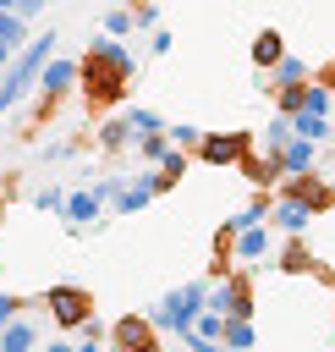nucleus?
Returning <instances> with one entry per match:
<instances>
[{
  "label": "nucleus",
  "mask_w": 335,
  "mask_h": 352,
  "mask_svg": "<svg viewBox=\"0 0 335 352\" xmlns=\"http://www.w3.org/2000/svg\"><path fill=\"white\" fill-rule=\"evenodd\" d=\"M280 270H286V275H313V270H319V258H313V253L291 236V242L280 248Z\"/></svg>",
  "instance_id": "21"
},
{
  "label": "nucleus",
  "mask_w": 335,
  "mask_h": 352,
  "mask_svg": "<svg viewBox=\"0 0 335 352\" xmlns=\"http://www.w3.org/2000/svg\"><path fill=\"white\" fill-rule=\"evenodd\" d=\"M77 341H82V346H93V341H104V324H99V319L88 314V319L77 324Z\"/></svg>",
  "instance_id": "31"
},
{
  "label": "nucleus",
  "mask_w": 335,
  "mask_h": 352,
  "mask_svg": "<svg viewBox=\"0 0 335 352\" xmlns=\"http://www.w3.org/2000/svg\"><path fill=\"white\" fill-rule=\"evenodd\" d=\"M126 143H137V132H132V121H126V116H115V121H104V126H99V148H110V154H115V148H126Z\"/></svg>",
  "instance_id": "22"
},
{
  "label": "nucleus",
  "mask_w": 335,
  "mask_h": 352,
  "mask_svg": "<svg viewBox=\"0 0 335 352\" xmlns=\"http://www.w3.org/2000/svg\"><path fill=\"white\" fill-rule=\"evenodd\" d=\"M280 55H286V38H280L275 28H258V38H253V66H258V72H269Z\"/></svg>",
  "instance_id": "16"
},
{
  "label": "nucleus",
  "mask_w": 335,
  "mask_h": 352,
  "mask_svg": "<svg viewBox=\"0 0 335 352\" xmlns=\"http://www.w3.org/2000/svg\"><path fill=\"white\" fill-rule=\"evenodd\" d=\"M280 192H291V198H302L313 214H324V209H335V187L330 182H319L313 170H291V176H280Z\"/></svg>",
  "instance_id": "8"
},
{
  "label": "nucleus",
  "mask_w": 335,
  "mask_h": 352,
  "mask_svg": "<svg viewBox=\"0 0 335 352\" xmlns=\"http://www.w3.org/2000/svg\"><path fill=\"white\" fill-rule=\"evenodd\" d=\"M22 308H27V302H22V297H5V292H0V324H11V319H16V314H22Z\"/></svg>",
  "instance_id": "36"
},
{
  "label": "nucleus",
  "mask_w": 335,
  "mask_h": 352,
  "mask_svg": "<svg viewBox=\"0 0 335 352\" xmlns=\"http://www.w3.org/2000/svg\"><path fill=\"white\" fill-rule=\"evenodd\" d=\"M313 160H319V143H313V138H302V132H291V138H286V148H280L286 176H291V170H313Z\"/></svg>",
  "instance_id": "13"
},
{
  "label": "nucleus",
  "mask_w": 335,
  "mask_h": 352,
  "mask_svg": "<svg viewBox=\"0 0 335 352\" xmlns=\"http://www.w3.org/2000/svg\"><path fill=\"white\" fill-rule=\"evenodd\" d=\"M44 308H49V319H55L60 330H77V324L93 314V297H88L82 286H49V292H44Z\"/></svg>",
  "instance_id": "5"
},
{
  "label": "nucleus",
  "mask_w": 335,
  "mask_h": 352,
  "mask_svg": "<svg viewBox=\"0 0 335 352\" xmlns=\"http://www.w3.org/2000/svg\"><path fill=\"white\" fill-rule=\"evenodd\" d=\"M55 44H60L55 33H38V38H33V44H27V50H22L16 60H11V72H5V82H0V110H11V104H16L22 94H33V82H38L44 60L55 55Z\"/></svg>",
  "instance_id": "1"
},
{
  "label": "nucleus",
  "mask_w": 335,
  "mask_h": 352,
  "mask_svg": "<svg viewBox=\"0 0 335 352\" xmlns=\"http://www.w3.org/2000/svg\"><path fill=\"white\" fill-rule=\"evenodd\" d=\"M319 82H324V88H330V94H335V60H330V66H324V72H319Z\"/></svg>",
  "instance_id": "40"
},
{
  "label": "nucleus",
  "mask_w": 335,
  "mask_h": 352,
  "mask_svg": "<svg viewBox=\"0 0 335 352\" xmlns=\"http://www.w3.org/2000/svg\"><path fill=\"white\" fill-rule=\"evenodd\" d=\"M38 6H44V0H16V16H33Z\"/></svg>",
  "instance_id": "39"
},
{
  "label": "nucleus",
  "mask_w": 335,
  "mask_h": 352,
  "mask_svg": "<svg viewBox=\"0 0 335 352\" xmlns=\"http://www.w3.org/2000/svg\"><path fill=\"white\" fill-rule=\"evenodd\" d=\"M286 138H291V116H280V110H275V121L264 126V148H275V154H280V148H286Z\"/></svg>",
  "instance_id": "28"
},
{
  "label": "nucleus",
  "mask_w": 335,
  "mask_h": 352,
  "mask_svg": "<svg viewBox=\"0 0 335 352\" xmlns=\"http://www.w3.org/2000/svg\"><path fill=\"white\" fill-rule=\"evenodd\" d=\"M280 82H308V66H302L297 55H280V60L269 66V82H264V94H275Z\"/></svg>",
  "instance_id": "20"
},
{
  "label": "nucleus",
  "mask_w": 335,
  "mask_h": 352,
  "mask_svg": "<svg viewBox=\"0 0 335 352\" xmlns=\"http://www.w3.org/2000/svg\"><path fill=\"white\" fill-rule=\"evenodd\" d=\"M132 16H137V28H159V6H154V0H143Z\"/></svg>",
  "instance_id": "33"
},
{
  "label": "nucleus",
  "mask_w": 335,
  "mask_h": 352,
  "mask_svg": "<svg viewBox=\"0 0 335 352\" xmlns=\"http://www.w3.org/2000/svg\"><path fill=\"white\" fill-rule=\"evenodd\" d=\"M291 132H302V138H313V143L335 138V126H330V116H324V110H297V116H291Z\"/></svg>",
  "instance_id": "17"
},
{
  "label": "nucleus",
  "mask_w": 335,
  "mask_h": 352,
  "mask_svg": "<svg viewBox=\"0 0 335 352\" xmlns=\"http://www.w3.org/2000/svg\"><path fill=\"white\" fill-rule=\"evenodd\" d=\"M110 341H115L121 352H154V346H159V324H154V319H137V314H121V319L110 324Z\"/></svg>",
  "instance_id": "9"
},
{
  "label": "nucleus",
  "mask_w": 335,
  "mask_h": 352,
  "mask_svg": "<svg viewBox=\"0 0 335 352\" xmlns=\"http://www.w3.org/2000/svg\"><path fill=\"white\" fill-rule=\"evenodd\" d=\"M33 341H38V330H33V324H27L22 314H16L11 324H0V352H27Z\"/></svg>",
  "instance_id": "19"
},
{
  "label": "nucleus",
  "mask_w": 335,
  "mask_h": 352,
  "mask_svg": "<svg viewBox=\"0 0 335 352\" xmlns=\"http://www.w3.org/2000/svg\"><path fill=\"white\" fill-rule=\"evenodd\" d=\"M236 170H242L253 187H280V176H286V165H280V154H275V148H264V154H253V148H247V154L236 160Z\"/></svg>",
  "instance_id": "10"
},
{
  "label": "nucleus",
  "mask_w": 335,
  "mask_h": 352,
  "mask_svg": "<svg viewBox=\"0 0 335 352\" xmlns=\"http://www.w3.org/2000/svg\"><path fill=\"white\" fill-rule=\"evenodd\" d=\"M203 308H209V280H192V286H176V292H165V297H159L154 324H159V330H170V336H181Z\"/></svg>",
  "instance_id": "3"
},
{
  "label": "nucleus",
  "mask_w": 335,
  "mask_h": 352,
  "mask_svg": "<svg viewBox=\"0 0 335 352\" xmlns=\"http://www.w3.org/2000/svg\"><path fill=\"white\" fill-rule=\"evenodd\" d=\"M132 28H137V16H132L126 6H115V11L104 16V33H115V38H121V33H132Z\"/></svg>",
  "instance_id": "30"
},
{
  "label": "nucleus",
  "mask_w": 335,
  "mask_h": 352,
  "mask_svg": "<svg viewBox=\"0 0 335 352\" xmlns=\"http://www.w3.org/2000/svg\"><path fill=\"white\" fill-rule=\"evenodd\" d=\"M269 220H275L286 236H302V231H308V220H313V209H308L302 198H291V192H275V209H269Z\"/></svg>",
  "instance_id": "11"
},
{
  "label": "nucleus",
  "mask_w": 335,
  "mask_h": 352,
  "mask_svg": "<svg viewBox=\"0 0 335 352\" xmlns=\"http://www.w3.org/2000/svg\"><path fill=\"white\" fill-rule=\"evenodd\" d=\"M0 6H11V11H16V0H0Z\"/></svg>",
  "instance_id": "42"
},
{
  "label": "nucleus",
  "mask_w": 335,
  "mask_h": 352,
  "mask_svg": "<svg viewBox=\"0 0 335 352\" xmlns=\"http://www.w3.org/2000/svg\"><path fill=\"white\" fill-rule=\"evenodd\" d=\"M302 110H324V116H330V110H335V94H330L319 77H308V88H302Z\"/></svg>",
  "instance_id": "24"
},
{
  "label": "nucleus",
  "mask_w": 335,
  "mask_h": 352,
  "mask_svg": "<svg viewBox=\"0 0 335 352\" xmlns=\"http://www.w3.org/2000/svg\"><path fill=\"white\" fill-rule=\"evenodd\" d=\"M11 60H16V44H5V38H0V66H11Z\"/></svg>",
  "instance_id": "38"
},
{
  "label": "nucleus",
  "mask_w": 335,
  "mask_h": 352,
  "mask_svg": "<svg viewBox=\"0 0 335 352\" xmlns=\"http://www.w3.org/2000/svg\"><path fill=\"white\" fill-rule=\"evenodd\" d=\"M302 88H308V82H280V88H275V110H280V116H297V110H302Z\"/></svg>",
  "instance_id": "25"
},
{
  "label": "nucleus",
  "mask_w": 335,
  "mask_h": 352,
  "mask_svg": "<svg viewBox=\"0 0 335 352\" xmlns=\"http://www.w3.org/2000/svg\"><path fill=\"white\" fill-rule=\"evenodd\" d=\"M0 220H5V204H0Z\"/></svg>",
  "instance_id": "43"
},
{
  "label": "nucleus",
  "mask_w": 335,
  "mask_h": 352,
  "mask_svg": "<svg viewBox=\"0 0 335 352\" xmlns=\"http://www.w3.org/2000/svg\"><path fill=\"white\" fill-rule=\"evenodd\" d=\"M154 55H170V28H154V44H148Z\"/></svg>",
  "instance_id": "37"
},
{
  "label": "nucleus",
  "mask_w": 335,
  "mask_h": 352,
  "mask_svg": "<svg viewBox=\"0 0 335 352\" xmlns=\"http://www.w3.org/2000/svg\"><path fill=\"white\" fill-rule=\"evenodd\" d=\"M126 121H132V132H137V138H143V132H159V126H165V121H159L154 110H143V104H126Z\"/></svg>",
  "instance_id": "29"
},
{
  "label": "nucleus",
  "mask_w": 335,
  "mask_h": 352,
  "mask_svg": "<svg viewBox=\"0 0 335 352\" xmlns=\"http://www.w3.org/2000/svg\"><path fill=\"white\" fill-rule=\"evenodd\" d=\"M253 341H258L253 314H231V319L220 324V346H253Z\"/></svg>",
  "instance_id": "18"
},
{
  "label": "nucleus",
  "mask_w": 335,
  "mask_h": 352,
  "mask_svg": "<svg viewBox=\"0 0 335 352\" xmlns=\"http://www.w3.org/2000/svg\"><path fill=\"white\" fill-rule=\"evenodd\" d=\"M121 182H126V176H104V182L93 187V192H99V204H115V192H121Z\"/></svg>",
  "instance_id": "34"
},
{
  "label": "nucleus",
  "mask_w": 335,
  "mask_h": 352,
  "mask_svg": "<svg viewBox=\"0 0 335 352\" xmlns=\"http://www.w3.org/2000/svg\"><path fill=\"white\" fill-rule=\"evenodd\" d=\"M5 72H11V66H0V82H5Z\"/></svg>",
  "instance_id": "41"
},
{
  "label": "nucleus",
  "mask_w": 335,
  "mask_h": 352,
  "mask_svg": "<svg viewBox=\"0 0 335 352\" xmlns=\"http://www.w3.org/2000/svg\"><path fill=\"white\" fill-rule=\"evenodd\" d=\"M165 148H170V138H165V126H159V132H143V138H137V154H143L148 165H159V160H165Z\"/></svg>",
  "instance_id": "26"
},
{
  "label": "nucleus",
  "mask_w": 335,
  "mask_h": 352,
  "mask_svg": "<svg viewBox=\"0 0 335 352\" xmlns=\"http://www.w3.org/2000/svg\"><path fill=\"white\" fill-rule=\"evenodd\" d=\"M60 198H66L60 187H38V192H33V204H38V209H60Z\"/></svg>",
  "instance_id": "35"
},
{
  "label": "nucleus",
  "mask_w": 335,
  "mask_h": 352,
  "mask_svg": "<svg viewBox=\"0 0 335 352\" xmlns=\"http://www.w3.org/2000/svg\"><path fill=\"white\" fill-rule=\"evenodd\" d=\"M198 138H203V132H198V126H187V121H181V126H170V143H181V148H198Z\"/></svg>",
  "instance_id": "32"
},
{
  "label": "nucleus",
  "mask_w": 335,
  "mask_h": 352,
  "mask_svg": "<svg viewBox=\"0 0 335 352\" xmlns=\"http://www.w3.org/2000/svg\"><path fill=\"white\" fill-rule=\"evenodd\" d=\"M38 88H44V110L38 116H49L71 88H77V60H60V55H49L44 60V72H38Z\"/></svg>",
  "instance_id": "7"
},
{
  "label": "nucleus",
  "mask_w": 335,
  "mask_h": 352,
  "mask_svg": "<svg viewBox=\"0 0 335 352\" xmlns=\"http://www.w3.org/2000/svg\"><path fill=\"white\" fill-rule=\"evenodd\" d=\"M264 253H269V226H264V220L242 226V231H236V264H253V258H264Z\"/></svg>",
  "instance_id": "14"
},
{
  "label": "nucleus",
  "mask_w": 335,
  "mask_h": 352,
  "mask_svg": "<svg viewBox=\"0 0 335 352\" xmlns=\"http://www.w3.org/2000/svg\"><path fill=\"white\" fill-rule=\"evenodd\" d=\"M126 77H132L126 66H115V60H104V55H93V50L77 60V82L88 88V104H115V99L126 94Z\"/></svg>",
  "instance_id": "2"
},
{
  "label": "nucleus",
  "mask_w": 335,
  "mask_h": 352,
  "mask_svg": "<svg viewBox=\"0 0 335 352\" xmlns=\"http://www.w3.org/2000/svg\"><path fill=\"white\" fill-rule=\"evenodd\" d=\"M93 55H104V60H115V66H126V72H137V60H132V50H126V44H115V33H104V38H93Z\"/></svg>",
  "instance_id": "23"
},
{
  "label": "nucleus",
  "mask_w": 335,
  "mask_h": 352,
  "mask_svg": "<svg viewBox=\"0 0 335 352\" xmlns=\"http://www.w3.org/2000/svg\"><path fill=\"white\" fill-rule=\"evenodd\" d=\"M148 198H159V192H154V170H143V176L121 182V192H115V209H121V214H137Z\"/></svg>",
  "instance_id": "12"
},
{
  "label": "nucleus",
  "mask_w": 335,
  "mask_h": 352,
  "mask_svg": "<svg viewBox=\"0 0 335 352\" xmlns=\"http://www.w3.org/2000/svg\"><path fill=\"white\" fill-rule=\"evenodd\" d=\"M60 214H66V226L99 220V192H66V198H60Z\"/></svg>",
  "instance_id": "15"
},
{
  "label": "nucleus",
  "mask_w": 335,
  "mask_h": 352,
  "mask_svg": "<svg viewBox=\"0 0 335 352\" xmlns=\"http://www.w3.org/2000/svg\"><path fill=\"white\" fill-rule=\"evenodd\" d=\"M247 148H253V132H203L192 154H198L203 165H236Z\"/></svg>",
  "instance_id": "6"
},
{
  "label": "nucleus",
  "mask_w": 335,
  "mask_h": 352,
  "mask_svg": "<svg viewBox=\"0 0 335 352\" xmlns=\"http://www.w3.org/2000/svg\"><path fill=\"white\" fill-rule=\"evenodd\" d=\"M0 38H5V44H22V38H27V16H16L11 6H0Z\"/></svg>",
  "instance_id": "27"
},
{
  "label": "nucleus",
  "mask_w": 335,
  "mask_h": 352,
  "mask_svg": "<svg viewBox=\"0 0 335 352\" xmlns=\"http://www.w3.org/2000/svg\"><path fill=\"white\" fill-rule=\"evenodd\" d=\"M209 308L225 314V319H231V314H258V308H253V275H247V270L214 275V280H209Z\"/></svg>",
  "instance_id": "4"
}]
</instances>
